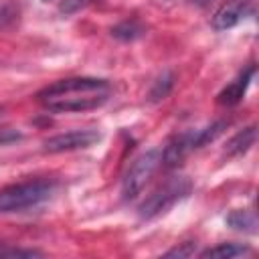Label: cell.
Returning <instances> with one entry per match:
<instances>
[{"label": "cell", "instance_id": "obj_13", "mask_svg": "<svg viewBox=\"0 0 259 259\" xmlns=\"http://www.w3.org/2000/svg\"><path fill=\"white\" fill-rule=\"evenodd\" d=\"M174 81H176L174 73H172V71H164V73L152 83L150 93H148V99H150L152 103H158V101L166 99V97L170 95L172 87H174Z\"/></svg>", "mask_w": 259, "mask_h": 259}, {"label": "cell", "instance_id": "obj_11", "mask_svg": "<svg viewBox=\"0 0 259 259\" xmlns=\"http://www.w3.org/2000/svg\"><path fill=\"white\" fill-rule=\"evenodd\" d=\"M146 34V26L136 20V18H130V20H121L119 24H115L111 28V36L117 38V40H123V42H132V40H138Z\"/></svg>", "mask_w": 259, "mask_h": 259}, {"label": "cell", "instance_id": "obj_6", "mask_svg": "<svg viewBox=\"0 0 259 259\" xmlns=\"http://www.w3.org/2000/svg\"><path fill=\"white\" fill-rule=\"evenodd\" d=\"M253 12H255V6L249 0H233L214 12L210 26L214 30H229L237 26L241 20H245L247 16H251Z\"/></svg>", "mask_w": 259, "mask_h": 259}, {"label": "cell", "instance_id": "obj_14", "mask_svg": "<svg viewBox=\"0 0 259 259\" xmlns=\"http://www.w3.org/2000/svg\"><path fill=\"white\" fill-rule=\"evenodd\" d=\"M227 125H229L227 119H219V121L210 123L208 127L196 130V134H194V146H196V150L202 148V146H206V144H210V142H214V140L227 130Z\"/></svg>", "mask_w": 259, "mask_h": 259}, {"label": "cell", "instance_id": "obj_10", "mask_svg": "<svg viewBox=\"0 0 259 259\" xmlns=\"http://www.w3.org/2000/svg\"><path fill=\"white\" fill-rule=\"evenodd\" d=\"M255 138H257V127H255V125L243 127L241 132H237V134L227 142L225 156H227V158H233V156L245 154V152L255 144Z\"/></svg>", "mask_w": 259, "mask_h": 259}, {"label": "cell", "instance_id": "obj_18", "mask_svg": "<svg viewBox=\"0 0 259 259\" xmlns=\"http://www.w3.org/2000/svg\"><path fill=\"white\" fill-rule=\"evenodd\" d=\"M22 140V134L14 127H0V146H8V144H14V142H20Z\"/></svg>", "mask_w": 259, "mask_h": 259}, {"label": "cell", "instance_id": "obj_5", "mask_svg": "<svg viewBox=\"0 0 259 259\" xmlns=\"http://www.w3.org/2000/svg\"><path fill=\"white\" fill-rule=\"evenodd\" d=\"M101 140V134L97 130H71L65 134L51 136L42 142V152L47 154H61V152H73V150H85L91 148Z\"/></svg>", "mask_w": 259, "mask_h": 259}, {"label": "cell", "instance_id": "obj_12", "mask_svg": "<svg viewBox=\"0 0 259 259\" xmlns=\"http://www.w3.org/2000/svg\"><path fill=\"white\" fill-rule=\"evenodd\" d=\"M251 253V247L241 243H221L217 247H208L200 253V257H214V259H233Z\"/></svg>", "mask_w": 259, "mask_h": 259}, {"label": "cell", "instance_id": "obj_8", "mask_svg": "<svg viewBox=\"0 0 259 259\" xmlns=\"http://www.w3.org/2000/svg\"><path fill=\"white\" fill-rule=\"evenodd\" d=\"M253 77H255V65L247 67L233 83H229V85L219 93L217 101H219L221 105H237V103L243 99V95H245V91H247V87H249V83H251Z\"/></svg>", "mask_w": 259, "mask_h": 259}, {"label": "cell", "instance_id": "obj_17", "mask_svg": "<svg viewBox=\"0 0 259 259\" xmlns=\"http://www.w3.org/2000/svg\"><path fill=\"white\" fill-rule=\"evenodd\" d=\"M196 253V243L188 241V243H182L180 247H174L166 253V257H190Z\"/></svg>", "mask_w": 259, "mask_h": 259}, {"label": "cell", "instance_id": "obj_1", "mask_svg": "<svg viewBox=\"0 0 259 259\" xmlns=\"http://www.w3.org/2000/svg\"><path fill=\"white\" fill-rule=\"evenodd\" d=\"M36 97L51 113H81L107 101L109 83L97 77H69L47 85Z\"/></svg>", "mask_w": 259, "mask_h": 259}, {"label": "cell", "instance_id": "obj_2", "mask_svg": "<svg viewBox=\"0 0 259 259\" xmlns=\"http://www.w3.org/2000/svg\"><path fill=\"white\" fill-rule=\"evenodd\" d=\"M57 186H59L57 180H47V178L4 186L0 190V212H22L26 208H34L47 202L55 194Z\"/></svg>", "mask_w": 259, "mask_h": 259}, {"label": "cell", "instance_id": "obj_9", "mask_svg": "<svg viewBox=\"0 0 259 259\" xmlns=\"http://www.w3.org/2000/svg\"><path fill=\"white\" fill-rule=\"evenodd\" d=\"M227 227L233 229V231H239V233H247V235H255L257 233V214L255 210H245V208H239V210H231L225 219Z\"/></svg>", "mask_w": 259, "mask_h": 259}, {"label": "cell", "instance_id": "obj_7", "mask_svg": "<svg viewBox=\"0 0 259 259\" xmlns=\"http://www.w3.org/2000/svg\"><path fill=\"white\" fill-rule=\"evenodd\" d=\"M194 134H196V130H188V132H182V134L174 136L168 142V146L162 150V162H164V166L174 168L192 150H196V146H194Z\"/></svg>", "mask_w": 259, "mask_h": 259}, {"label": "cell", "instance_id": "obj_15", "mask_svg": "<svg viewBox=\"0 0 259 259\" xmlns=\"http://www.w3.org/2000/svg\"><path fill=\"white\" fill-rule=\"evenodd\" d=\"M18 12H20V8H18L14 2H4V4H0V28L12 24V22L18 18Z\"/></svg>", "mask_w": 259, "mask_h": 259}, {"label": "cell", "instance_id": "obj_3", "mask_svg": "<svg viewBox=\"0 0 259 259\" xmlns=\"http://www.w3.org/2000/svg\"><path fill=\"white\" fill-rule=\"evenodd\" d=\"M192 190V182L186 178V176H176V178H170L166 180L158 190H154L138 208V214L140 219H154V217H160L164 214L166 210H170L176 202H180L182 198H186Z\"/></svg>", "mask_w": 259, "mask_h": 259}, {"label": "cell", "instance_id": "obj_4", "mask_svg": "<svg viewBox=\"0 0 259 259\" xmlns=\"http://www.w3.org/2000/svg\"><path fill=\"white\" fill-rule=\"evenodd\" d=\"M160 164H162V150H158V148H152V150L144 152L142 156H138L134 160V164L130 166V170L125 172V176H123L121 198L123 200H134L144 190V186L154 176V172L158 170Z\"/></svg>", "mask_w": 259, "mask_h": 259}, {"label": "cell", "instance_id": "obj_16", "mask_svg": "<svg viewBox=\"0 0 259 259\" xmlns=\"http://www.w3.org/2000/svg\"><path fill=\"white\" fill-rule=\"evenodd\" d=\"M95 0H59V12L65 16H71L79 10H83L85 6H89Z\"/></svg>", "mask_w": 259, "mask_h": 259}]
</instances>
